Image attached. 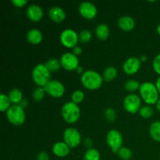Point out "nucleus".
Wrapping results in <instances>:
<instances>
[{"instance_id": "4", "label": "nucleus", "mask_w": 160, "mask_h": 160, "mask_svg": "<svg viewBox=\"0 0 160 160\" xmlns=\"http://www.w3.org/2000/svg\"><path fill=\"white\" fill-rule=\"evenodd\" d=\"M62 117L67 123H75L81 117V109L73 102H66L62 107Z\"/></svg>"}, {"instance_id": "33", "label": "nucleus", "mask_w": 160, "mask_h": 160, "mask_svg": "<svg viewBox=\"0 0 160 160\" xmlns=\"http://www.w3.org/2000/svg\"><path fill=\"white\" fill-rule=\"evenodd\" d=\"M152 68L154 71L160 76V53L158 54L153 59Z\"/></svg>"}, {"instance_id": "11", "label": "nucleus", "mask_w": 160, "mask_h": 160, "mask_svg": "<svg viewBox=\"0 0 160 160\" xmlns=\"http://www.w3.org/2000/svg\"><path fill=\"white\" fill-rule=\"evenodd\" d=\"M61 66L67 71H73L79 67V59L73 52H66L60 58Z\"/></svg>"}, {"instance_id": "9", "label": "nucleus", "mask_w": 160, "mask_h": 160, "mask_svg": "<svg viewBox=\"0 0 160 160\" xmlns=\"http://www.w3.org/2000/svg\"><path fill=\"white\" fill-rule=\"evenodd\" d=\"M63 141L70 148H76L81 142V133L76 128H67L63 133Z\"/></svg>"}, {"instance_id": "13", "label": "nucleus", "mask_w": 160, "mask_h": 160, "mask_svg": "<svg viewBox=\"0 0 160 160\" xmlns=\"http://www.w3.org/2000/svg\"><path fill=\"white\" fill-rule=\"evenodd\" d=\"M142 65V61L140 58L132 56L130 57L123 62V70L126 74L134 75L139 71Z\"/></svg>"}, {"instance_id": "27", "label": "nucleus", "mask_w": 160, "mask_h": 160, "mask_svg": "<svg viewBox=\"0 0 160 160\" xmlns=\"http://www.w3.org/2000/svg\"><path fill=\"white\" fill-rule=\"evenodd\" d=\"M140 85L139 82L136 80H128L124 84V88L127 91L130 92H134L135 91L139 90L140 88Z\"/></svg>"}, {"instance_id": "39", "label": "nucleus", "mask_w": 160, "mask_h": 160, "mask_svg": "<svg viewBox=\"0 0 160 160\" xmlns=\"http://www.w3.org/2000/svg\"><path fill=\"white\" fill-rule=\"evenodd\" d=\"M156 88H157L158 91H159V95H160V76L157 78V80H156Z\"/></svg>"}, {"instance_id": "14", "label": "nucleus", "mask_w": 160, "mask_h": 160, "mask_svg": "<svg viewBox=\"0 0 160 160\" xmlns=\"http://www.w3.org/2000/svg\"><path fill=\"white\" fill-rule=\"evenodd\" d=\"M44 15L42 7L36 4L30 5L27 9V16L32 22H38L42 19Z\"/></svg>"}, {"instance_id": "23", "label": "nucleus", "mask_w": 160, "mask_h": 160, "mask_svg": "<svg viewBox=\"0 0 160 160\" xmlns=\"http://www.w3.org/2000/svg\"><path fill=\"white\" fill-rule=\"evenodd\" d=\"M45 65L51 73L52 72L58 71L60 69V67H62L61 66L60 60H59L57 59H55V58H52V59H50L48 60H47Z\"/></svg>"}, {"instance_id": "18", "label": "nucleus", "mask_w": 160, "mask_h": 160, "mask_svg": "<svg viewBox=\"0 0 160 160\" xmlns=\"http://www.w3.org/2000/svg\"><path fill=\"white\" fill-rule=\"evenodd\" d=\"M42 39H43V35L40 30L33 28L29 30L27 33V40L31 45H38L42 42Z\"/></svg>"}, {"instance_id": "8", "label": "nucleus", "mask_w": 160, "mask_h": 160, "mask_svg": "<svg viewBox=\"0 0 160 160\" xmlns=\"http://www.w3.org/2000/svg\"><path fill=\"white\" fill-rule=\"evenodd\" d=\"M123 106L127 112L134 114L139 112L142 107V98L136 94H129L123 99Z\"/></svg>"}, {"instance_id": "19", "label": "nucleus", "mask_w": 160, "mask_h": 160, "mask_svg": "<svg viewBox=\"0 0 160 160\" xmlns=\"http://www.w3.org/2000/svg\"><path fill=\"white\" fill-rule=\"evenodd\" d=\"M95 32V35L99 40L105 41L109 38L110 31L108 25H106V23H100L96 27Z\"/></svg>"}, {"instance_id": "24", "label": "nucleus", "mask_w": 160, "mask_h": 160, "mask_svg": "<svg viewBox=\"0 0 160 160\" xmlns=\"http://www.w3.org/2000/svg\"><path fill=\"white\" fill-rule=\"evenodd\" d=\"M100 159H101L100 152H98V150L94 148H88L85 152L84 158H83L84 160H100Z\"/></svg>"}, {"instance_id": "32", "label": "nucleus", "mask_w": 160, "mask_h": 160, "mask_svg": "<svg viewBox=\"0 0 160 160\" xmlns=\"http://www.w3.org/2000/svg\"><path fill=\"white\" fill-rule=\"evenodd\" d=\"M105 118L109 122H113L116 120V117H117V113H116V111L114 110L112 108H107V109L105 110L104 112Z\"/></svg>"}, {"instance_id": "26", "label": "nucleus", "mask_w": 160, "mask_h": 160, "mask_svg": "<svg viewBox=\"0 0 160 160\" xmlns=\"http://www.w3.org/2000/svg\"><path fill=\"white\" fill-rule=\"evenodd\" d=\"M139 115L144 119H149L154 114V110H153L152 108L150 106H142L138 112Z\"/></svg>"}, {"instance_id": "10", "label": "nucleus", "mask_w": 160, "mask_h": 160, "mask_svg": "<svg viewBox=\"0 0 160 160\" xmlns=\"http://www.w3.org/2000/svg\"><path fill=\"white\" fill-rule=\"evenodd\" d=\"M45 93L48 94L52 98H61L65 93V87L63 84L56 80H51L44 87Z\"/></svg>"}, {"instance_id": "41", "label": "nucleus", "mask_w": 160, "mask_h": 160, "mask_svg": "<svg viewBox=\"0 0 160 160\" xmlns=\"http://www.w3.org/2000/svg\"><path fill=\"white\" fill-rule=\"evenodd\" d=\"M156 109H157V110L159 111V112H160V98H159V99L158 100L157 102H156Z\"/></svg>"}, {"instance_id": "22", "label": "nucleus", "mask_w": 160, "mask_h": 160, "mask_svg": "<svg viewBox=\"0 0 160 160\" xmlns=\"http://www.w3.org/2000/svg\"><path fill=\"white\" fill-rule=\"evenodd\" d=\"M117 70L114 67H108L105 69L104 72H103L102 78L103 80L106 81H112L115 79L117 77Z\"/></svg>"}, {"instance_id": "17", "label": "nucleus", "mask_w": 160, "mask_h": 160, "mask_svg": "<svg viewBox=\"0 0 160 160\" xmlns=\"http://www.w3.org/2000/svg\"><path fill=\"white\" fill-rule=\"evenodd\" d=\"M118 26L122 31L128 32L134 29L135 27V22L130 16H123L119 19Z\"/></svg>"}, {"instance_id": "35", "label": "nucleus", "mask_w": 160, "mask_h": 160, "mask_svg": "<svg viewBox=\"0 0 160 160\" xmlns=\"http://www.w3.org/2000/svg\"><path fill=\"white\" fill-rule=\"evenodd\" d=\"M37 160H49V156L46 152H41L37 155Z\"/></svg>"}, {"instance_id": "42", "label": "nucleus", "mask_w": 160, "mask_h": 160, "mask_svg": "<svg viewBox=\"0 0 160 160\" xmlns=\"http://www.w3.org/2000/svg\"><path fill=\"white\" fill-rule=\"evenodd\" d=\"M140 60L142 61V62H145V61L147 60V57L145 56H142L140 58Z\"/></svg>"}, {"instance_id": "38", "label": "nucleus", "mask_w": 160, "mask_h": 160, "mask_svg": "<svg viewBox=\"0 0 160 160\" xmlns=\"http://www.w3.org/2000/svg\"><path fill=\"white\" fill-rule=\"evenodd\" d=\"M19 105H20V106H21L24 109V108H26L27 106H28V100H27L26 98H23V99L21 101V102H20Z\"/></svg>"}, {"instance_id": "37", "label": "nucleus", "mask_w": 160, "mask_h": 160, "mask_svg": "<svg viewBox=\"0 0 160 160\" xmlns=\"http://www.w3.org/2000/svg\"><path fill=\"white\" fill-rule=\"evenodd\" d=\"M92 140H91L90 138H88L84 140V145H85L86 147H88V148H90L91 145H92Z\"/></svg>"}, {"instance_id": "21", "label": "nucleus", "mask_w": 160, "mask_h": 160, "mask_svg": "<svg viewBox=\"0 0 160 160\" xmlns=\"http://www.w3.org/2000/svg\"><path fill=\"white\" fill-rule=\"evenodd\" d=\"M149 134L152 138L160 142V121H155L149 128Z\"/></svg>"}, {"instance_id": "40", "label": "nucleus", "mask_w": 160, "mask_h": 160, "mask_svg": "<svg viewBox=\"0 0 160 160\" xmlns=\"http://www.w3.org/2000/svg\"><path fill=\"white\" fill-rule=\"evenodd\" d=\"M76 71L78 72V73H82V74H83V73H84V72H83V67H80V66L78 67V69H77V70H76Z\"/></svg>"}, {"instance_id": "36", "label": "nucleus", "mask_w": 160, "mask_h": 160, "mask_svg": "<svg viewBox=\"0 0 160 160\" xmlns=\"http://www.w3.org/2000/svg\"><path fill=\"white\" fill-rule=\"evenodd\" d=\"M73 52L75 56H79V55L81 54V52H82V49H81V47L76 46L73 48V52Z\"/></svg>"}, {"instance_id": "25", "label": "nucleus", "mask_w": 160, "mask_h": 160, "mask_svg": "<svg viewBox=\"0 0 160 160\" xmlns=\"http://www.w3.org/2000/svg\"><path fill=\"white\" fill-rule=\"evenodd\" d=\"M11 102L8 95L5 94H1L0 95V110L1 112L7 111L10 108Z\"/></svg>"}, {"instance_id": "15", "label": "nucleus", "mask_w": 160, "mask_h": 160, "mask_svg": "<svg viewBox=\"0 0 160 160\" xmlns=\"http://www.w3.org/2000/svg\"><path fill=\"white\" fill-rule=\"evenodd\" d=\"M48 17L52 21L60 23L66 19V12L59 6H52L48 10Z\"/></svg>"}, {"instance_id": "28", "label": "nucleus", "mask_w": 160, "mask_h": 160, "mask_svg": "<svg viewBox=\"0 0 160 160\" xmlns=\"http://www.w3.org/2000/svg\"><path fill=\"white\" fill-rule=\"evenodd\" d=\"M45 94L46 93H45V90H44V88H36L32 93V98L34 100V102H39L42 101V99L45 98Z\"/></svg>"}, {"instance_id": "2", "label": "nucleus", "mask_w": 160, "mask_h": 160, "mask_svg": "<svg viewBox=\"0 0 160 160\" xmlns=\"http://www.w3.org/2000/svg\"><path fill=\"white\" fill-rule=\"evenodd\" d=\"M81 81L82 85L88 90L95 91L102 85L103 78L98 72L89 70H86L81 74Z\"/></svg>"}, {"instance_id": "1", "label": "nucleus", "mask_w": 160, "mask_h": 160, "mask_svg": "<svg viewBox=\"0 0 160 160\" xmlns=\"http://www.w3.org/2000/svg\"><path fill=\"white\" fill-rule=\"evenodd\" d=\"M139 93H140L141 98L148 106L156 105L158 100L159 99V93L156 84H153L149 81L141 84Z\"/></svg>"}, {"instance_id": "5", "label": "nucleus", "mask_w": 160, "mask_h": 160, "mask_svg": "<svg viewBox=\"0 0 160 160\" xmlns=\"http://www.w3.org/2000/svg\"><path fill=\"white\" fill-rule=\"evenodd\" d=\"M6 118L11 124L14 126H21L26 120L24 109L20 105H12L6 111Z\"/></svg>"}, {"instance_id": "31", "label": "nucleus", "mask_w": 160, "mask_h": 160, "mask_svg": "<svg viewBox=\"0 0 160 160\" xmlns=\"http://www.w3.org/2000/svg\"><path fill=\"white\" fill-rule=\"evenodd\" d=\"M84 98V94L82 91L77 90L72 93L71 95V100L73 102L78 104V103L82 102Z\"/></svg>"}, {"instance_id": "43", "label": "nucleus", "mask_w": 160, "mask_h": 160, "mask_svg": "<svg viewBox=\"0 0 160 160\" xmlns=\"http://www.w3.org/2000/svg\"><path fill=\"white\" fill-rule=\"evenodd\" d=\"M156 31H157V33L159 34V35L160 36V23L157 26V28H156Z\"/></svg>"}, {"instance_id": "20", "label": "nucleus", "mask_w": 160, "mask_h": 160, "mask_svg": "<svg viewBox=\"0 0 160 160\" xmlns=\"http://www.w3.org/2000/svg\"><path fill=\"white\" fill-rule=\"evenodd\" d=\"M9 100L12 105H19L23 99L22 92L19 88H13L8 94Z\"/></svg>"}, {"instance_id": "6", "label": "nucleus", "mask_w": 160, "mask_h": 160, "mask_svg": "<svg viewBox=\"0 0 160 160\" xmlns=\"http://www.w3.org/2000/svg\"><path fill=\"white\" fill-rule=\"evenodd\" d=\"M59 40H60L61 44L66 48H73L74 47L78 46V43L79 42V35L74 30L67 28L61 32Z\"/></svg>"}, {"instance_id": "29", "label": "nucleus", "mask_w": 160, "mask_h": 160, "mask_svg": "<svg viewBox=\"0 0 160 160\" xmlns=\"http://www.w3.org/2000/svg\"><path fill=\"white\" fill-rule=\"evenodd\" d=\"M79 35V42L81 43H88L92 38V34L89 30H83L78 34Z\"/></svg>"}, {"instance_id": "34", "label": "nucleus", "mask_w": 160, "mask_h": 160, "mask_svg": "<svg viewBox=\"0 0 160 160\" xmlns=\"http://www.w3.org/2000/svg\"><path fill=\"white\" fill-rule=\"evenodd\" d=\"M12 4L14 6L17 8H22L27 5L28 3V0H12L11 1Z\"/></svg>"}, {"instance_id": "30", "label": "nucleus", "mask_w": 160, "mask_h": 160, "mask_svg": "<svg viewBox=\"0 0 160 160\" xmlns=\"http://www.w3.org/2000/svg\"><path fill=\"white\" fill-rule=\"evenodd\" d=\"M119 157L123 160H129L132 158V152L129 148L122 147L118 152Z\"/></svg>"}, {"instance_id": "3", "label": "nucleus", "mask_w": 160, "mask_h": 160, "mask_svg": "<svg viewBox=\"0 0 160 160\" xmlns=\"http://www.w3.org/2000/svg\"><path fill=\"white\" fill-rule=\"evenodd\" d=\"M31 78L38 87L44 88L51 81V72L47 69L45 64L39 63L32 70Z\"/></svg>"}, {"instance_id": "16", "label": "nucleus", "mask_w": 160, "mask_h": 160, "mask_svg": "<svg viewBox=\"0 0 160 160\" xmlns=\"http://www.w3.org/2000/svg\"><path fill=\"white\" fill-rule=\"evenodd\" d=\"M52 152L57 157H66L70 152V148L64 142H58L52 146Z\"/></svg>"}, {"instance_id": "7", "label": "nucleus", "mask_w": 160, "mask_h": 160, "mask_svg": "<svg viewBox=\"0 0 160 160\" xmlns=\"http://www.w3.org/2000/svg\"><path fill=\"white\" fill-rule=\"evenodd\" d=\"M106 143L112 152L118 153L123 145V137L120 131L116 129L110 130L106 134Z\"/></svg>"}, {"instance_id": "12", "label": "nucleus", "mask_w": 160, "mask_h": 160, "mask_svg": "<svg viewBox=\"0 0 160 160\" xmlns=\"http://www.w3.org/2000/svg\"><path fill=\"white\" fill-rule=\"evenodd\" d=\"M79 13L81 14V17H84L86 20H93L98 13V9L95 4L90 2H83L80 4L79 8Z\"/></svg>"}, {"instance_id": "44", "label": "nucleus", "mask_w": 160, "mask_h": 160, "mask_svg": "<svg viewBox=\"0 0 160 160\" xmlns=\"http://www.w3.org/2000/svg\"><path fill=\"white\" fill-rule=\"evenodd\" d=\"M159 159H160V156H159Z\"/></svg>"}]
</instances>
